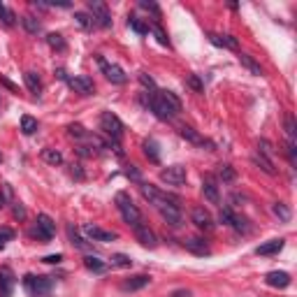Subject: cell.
I'll use <instances>...</instances> for the list:
<instances>
[{"mask_svg": "<svg viewBox=\"0 0 297 297\" xmlns=\"http://www.w3.org/2000/svg\"><path fill=\"white\" fill-rule=\"evenodd\" d=\"M35 223H37V225H35V232H33L35 237H40L42 242H49V239H54V235H56V223L51 221L47 214H40Z\"/></svg>", "mask_w": 297, "mask_h": 297, "instance_id": "cell-9", "label": "cell"}, {"mask_svg": "<svg viewBox=\"0 0 297 297\" xmlns=\"http://www.w3.org/2000/svg\"><path fill=\"white\" fill-rule=\"evenodd\" d=\"M151 30H153V33H155V40L160 42L162 47H167V49H169V40H167V35H165V30H162V28L158 26V23H155V26L151 28Z\"/></svg>", "mask_w": 297, "mask_h": 297, "instance_id": "cell-44", "label": "cell"}, {"mask_svg": "<svg viewBox=\"0 0 297 297\" xmlns=\"http://www.w3.org/2000/svg\"><path fill=\"white\" fill-rule=\"evenodd\" d=\"M100 128L105 130V135L109 137V144L114 142V147H119V140L123 137V123L121 119L112 112H102L100 116Z\"/></svg>", "mask_w": 297, "mask_h": 297, "instance_id": "cell-4", "label": "cell"}, {"mask_svg": "<svg viewBox=\"0 0 297 297\" xmlns=\"http://www.w3.org/2000/svg\"><path fill=\"white\" fill-rule=\"evenodd\" d=\"M190 221L195 223L200 230H211L214 228V218H211V214L204 207H195V209L190 211Z\"/></svg>", "mask_w": 297, "mask_h": 297, "instance_id": "cell-15", "label": "cell"}, {"mask_svg": "<svg viewBox=\"0 0 297 297\" xmlns=\"http://www.w3.org/2000/svg\"><path fill=\"white\" fill-rule=\"evenodd\" d=\"M188 86H190V88H195L197 93H200V91H202V81L197 79L195 74H190V77H188Z\"/></svg>", "mask_w": 297, "mask_h": 297, "instance_id": "cell-50", "label": "cell"}, {"mask_svg": "<svg viewBox=\"0 0 297 297\" xmlns=\"http://www.w3.org/2000/svg\"><path fill=\"white\" fill-rule=\"evenodd\" d=\"M140 190H142V195L153 204L155 209H158V214H160L172 228H179V225H181V209H179V204H176V197H169L167 193H162V190H158L155 186H148V183H140Z\"/></svg>", "mask_w": 297, "mask_h": 297, "instance_id": "cell-1", "label": "cell"}, {"mask_svg": "<svg viewBox=\"0 0 297 297\" xmlns=\"http://www.w3.org/2000/svg\"><path fill=\"white\" fill-rule=\"evenodd\" d=\"M16 286V277L9 267H0V297H12V291Z\"/></svg>", "mask_w": 297, "mask_h": 297, "instance_id": "cell-13", "label": "cell"}, {"mask_svg": "<svg viewBox=\"0 0 297 297\" xmlns=\"http://www.w3.org/2000/svg\"><path fill=\"white\" fill-rule=\"evenodd\" d=\"M95 61H98V65H100V70H102V74L107 77L112 84H126L128 81V77H126V72L121 70V65H116V63H109L105 56H95Z\"/></svg>", "mask_w": 297, "mask_h": 297, "instance_id": "cell-6", "label": "cell"}, {"mask_svg": "<svg viewBox=\"0 0 297 297\" xmlns=\"http://www.w3.org/2000/svg\"><path fill=\"white\" fill-rule=\"evenodd\" d=\"M284 249V239H270V242L260 244L256 249L258 256H274V253H279V251Z\"/></svg>", "mask_w": 297, "mask_h": 297, "instance_id": "cell-22", "label": "cell"}, {"mask_svg": "<svg viewBox=\"0 0 297 297\" xmlns=\"http://www.w3.org/2000/svg\"><path fill=\"white\" fill-rule=\"evenodd\" d=\"M183 246L190 251V253H195V256H209V244L204 242L202 237H188Z\"/></svg>", "mask_w": 297, "mask_h": 297, "instance_id": "cell-18", "label": "cell"}, {"mask_svg": "<svg viewBox=\"0 0 297 297\" xmlns=\"http://www.w3.org/2000/svg\"><path fill=\"white\" fill-rule=\"evenodd\" d=\"M160 95L169 102V105H172V107L176 109V112H181V100H179V98H176V95L172 93V91H160Z\"/></svg>", "mask_w": 297, "mask_h": 297, "instance_id": "cell-40", "label": "cell"}, {"mask_svg": "<svg viewBox=\"0 0 297 297\" xmlns=\"http://www.w3.org/2000/svg\"><path fill=\"white\" fill-rule=\"evenodd\" d=\"M23 286H26V291L30 293L33 297H44V295L51 293V288H54V279H51V277H33V274H26Z\"/></svg>", "mask_w": 297, "mask_h": 297, "instance_id": "cell-5", "label": "cell"}, {"mask_svg": "<svg viewBox=\"0 0 297 297\" xmlns=\"http://www.w3.org/2000/svg\"><path fill=\"white\" fill-rule=\"evenodd\" d=\"M0 81H2V84H5V86L9 88V91H14V93H16V86H14V84H12V81H9V79H5L2 74H0Z\"/></svg>", "mask_w": 297, "mask_h": 297, "instance_id": "cell-53", "label": "cell"}, {"mask_svg": "<svg viewBox=\"0 0 297 297\" xmlns=\"http://www.w3.org/2000/svg\"><path fill=\"white\" fill-rule=\"evenodd\" d=\"M148 284H151V277H147V274H137V277H130V279H126V281H123L121 291L135 293V291H142V288H147Z\"/></svg>", "mask_w": 297, "mask_h": 297, "instance_id": "cell-16", "label": "cell"}, {"mask_svg": "<svg viewBox=\"0 0 297 297\" xmlns=\"http://www.w3.org/2000/svg\"><path fill=\"white\" fill-rule=\"evenodd\" d=\"M202 193H204V197H207L211 204H218V202H221V195H218V186H216V181H214V176H204V181H202Z\"/></svg>", "mask_w": 297, "mask_h": 297, "instance_id": "cell-19", "label": "cell"}, {"mask_svg": "<svg viewBox=\"0 0 297 297\" xmlns=\"http://www.w3.org/2000/svg\"><path fill=\"white\" fill-rule=\"evenodd\" d=\"M7 200H12V188H9V186H2V190H0V209H2V207H7Z\"/></svg>", "mask_w": 297, "mask_h": 297, "instance_id": "cell-45", "label": "cell"}, {"mask_svg": "<svg viewBox=\"0 0 297 297\" xmlns=\"http://www.w3.org/2000/svg\"><path fill=\"white\" fill-rule=\"evenodd\" d=\"M0 21H2V23H5L7 28L16 23V14H14L7 5H2V2H0Z\"/></svg>", "mask_w": 297, "mask_h": 297, "instance_id": "cell-36", "label": "cell"}, {"mask_svg": "<svg viewBox=\"0 0 297 297\" xmlns=\"http://www.w3.org/2000/svg\"><path fill=\"white\" fill-rule=\"evenodd\" d=\"M84 232H86L93 242H114L116 239V232H112V230H102L100 225H93V223H86V225H84Z\"/></svg>", "mask_w": 297, "mask_h": 297, "instance_id": "cell-14", "label": "cell"}, {"mask_svg": "<svg viewBox=\"0 0 297 297\" xmlns=\"http://www.w3.org/2000/svg\"><path fill=\"white\" fill-rule=\"evenodd\" d=\"M140 7H142V9H147V12H151L155 16V19H160V9H158V5H155V2H151V0H140Z\"/></svg>", "mask_w": 297, "mask_h": 297, "instance_id": "cell-43", "label": "cell"}, {"mask_svg": "<svg viewBox=\"0 0 297 297\" xmlns=\"http://www.w3.org/2000/svg\"><path fill=\"white\" fill-rule=\"evenodd\" d=\"M253 162H256V165L263 169V172H267L270 176L277 174V169H274V162H272L267 155H263V153H258V151H256V153H253Z\"/></svg>", "mask_w": 297, "mask_h": 297, "instance_id": "cell-24", "label": "cell"}, {"mask_svg": "<svg viewBox=\"0 0 297 297\" xmlns=\"http://www.w3.org/2000/svg\"><path fill=\"white\" fill-rule=\"evenodd\" d=\"M286 151H288V158H291V162L295 165V162H297V148H295V142H291V140H288V144H286Z\"/></svg>", "mask_w": 297, "mask_h": 297, "instance_id": "cell-46", "label": "cell"}, {"mask_svg": "<svg viewBox=\"0 0 297 297\" xmlns=\"http://www.w3.org/2000/svg\"><path fill=\"white\" fill-rule=\"evenodd\" d=\"M68 86L70 88H74L77 93H81V95H91L95 91V84H93V79L91 77H86V74H79V77H68Z\"/></svg>", "mask_w": 297, "mask_h": 297, "instance_id": "cell-12", "label": "cell"}, {"mask_svg": "<svg viewBox=\"0 0 297 297\" xmlns=\"http://www.w3.org/2000/svg\"><path fill=\"white\" fill-rule=\"evenodd\" d=\"M179 135H181L183 140H188L190 144H197V147H211V142H207L202 135H197L190 126H181V128H179Z\"/></svg>", "mask_w": 297, "mask_h": 297, "instance_id": "cell-21", "label": "cell"}, {"mask_svg": "<svg viewBox=\"0 0 297 297\" xmlns=\"http://www.w3.org/2000/svg\"><path fill=\"white\" fill-rule=\"evenodd\" d=\"M47 44H49L51 49H56V51H65V47H68L61 33H49V35H47Z\"/></svg>", "mask_w": 297, "mask_h": 297, "instance_id": "cell-32", "label": "cell"}, {"mask_svg": "<svg viewBox=\"0 0 297 297\" xmlns=\"http://www.w3.org/2000/svg\"><path fill=\"white\" fill-rule=\"evenodd\" d=\"M84 267H86V270H91V272H98V274L107 270V265L102 263L100 258H93V256H86V258H84Z\"/></svg>", "mask_w": 297, "mask_h": 297, "instance_id": "cell-30", "label": "cell"}, {"mask_svg": "<svg viewBox=\"0 0 297 297\" xmlns=\"http://www.w3.org/2000/svg\"><path fill=\"white\" fill-rule=\"evenodd\" d=\"M172 297H190V293L188 291H174L172 293Z\"/></svg>", "mask_w": 297, "mask_h": 297, "instance_id": "cell-55", "label": "cell"}, {"mask_svg": "<svg viewBox=\"0 0 297 297\" xmlns=\"http://www.w3.org/2000/svg\"><path fill=\"white\" fill-rule=\"evenodd\" d=\"M68 235H70V239H72V244H74V246H77V249H88V246H86V242H84V239H81V237L77 235V230H74L72 225H70V228H68Z\"/></svg>", "mask_w": 297, "mask_h": 297, "instance_id": "cell-42", "label": "cell"}, {"mask_svg": "<svg viewBox=\"0 0 297 297\" xmlns=\"http://www.w3.org/2000/svg\"><path fill=\"white\" fill-rule=\"evenodd\" d=\"M47 265H58V263H63V256L61 253H56V256H47V258H42Z\"/></svg>", "mask_w": 297, "mask_h": 297, "instance_id": "cell-51", "label": "cell"}, {"mask_svg": "<svg viewBox=\"0 0 297 297\" xmlns=\"http://www.w3.org/2000/svg\"><path fill=\"white\" fill-rule=\"evenodd\" d=\"M140 81H142V86H147V88H151V91H155V81L151 79L147 72H140Z\"/></svg>", "mask_w": 297, "mask_h": 297, "instance_id": "cell-47", "label": "cell"}, {"mask_svg": "<svg viewBox=\"0 0 297 297\" xmlns=\"http://www.w3.org/2000/svg\"><path fill=\"white\" fill-rule=\"evenodd\" d=\"M56 77H58V79H68V74H65V70H63V68L56 70Z\"/></svg>", "mask_w": 297, "mask_h": 297, "instance_id": "cell-56", "label": "cell"}, {"mask_svg": "<svg viewBox=\"0 0 297 297\" xmlns=\"http://www.w3.org/2000/svg\"><path fill=\"white\" fill-rule=\"evenodd\" d=\"M2 249H5V244H2V242H0V251H2Z\"/></svg>", "mask_w": 297, "mask_h": 297, "instance_id": "cell-57", "label": "cell"}, {"mask_svg": "<svg viewBox=\"0 0 297 297\" xmlns=\"http://www.w3.org/2000/svg\"><path fill=\"white\" fill-rule=\"evenodd\" d=\"M272 211L279 216V221H284V223H288L293 218V211L288 209V204H284V202H274L272 204Z\"/></svg>", "mask_w": 297, "mask_h": 297, "instance_id": "cell-29", "label": "cell"}, {"mask_svg": "<svg viewBox=\"0 0 297 297\" xmlns=\"http://www.w3.org/2000/svg\"><path fill=\"white\" fill-rule=\"evenodd\" d=\"M74 21H77V26L84 28V30H91V28L95 26L93 23V16L86 12H74Z\"/></svg>", "mask_w": 297, "mask_h": 297, "instance_id": "cell-35", "label": "cell"}, {"mask_svg": "<svg viewBox=\"0 0 297 297\" xmlns=\"http://www.w3.org/2000/svg\"><path fill=\"white\" fill-rule=\"evenodd\" d=\"M114 202H116V209L121 211L123 221L128 223V225H133V228H135L137 223H142V214H140V209L135 207V202L130 200L128 193L119 190V193H116V197H114Z\"/></svg>", "mask_w": 297, "mask_h": 297, "instance_id": "cell-2", "label": "cell"}, {"mask_svg": "<svg viewBox=\"0 0 297 297\" xmlns=\"http://www.w3.org/2000/svg\"><path fill=\"white\" fill-rule=\"evenodd\" d=\"M144 155L151 162H160V151H158V142L155 140H147L144 142Z\"/></svg>", "mask_w": 297, "mask_h": 297, "instance_id": "cell-27", "label": "cell"}, {"mask_svg": "<svg viewBox=\"0 0 297 297\" xmlns=\"http://www.w3.org/2000/svg\"><path fill=\"white\" fill-rule=\"evenodd\" d=\"M209 42H211V44H216V47H223V49H232V51L239 49V42H237V37H232V35L209 33Z\"/></svg>", "mask_w": 297, "mask_h": 297, "instance_id": "cell-20", "label": "cell"}, {"mask_svg": "<svg viewBox=\"0 0 297 297\" xmlns=\"http://www.w3.org/2000/svg\"><path fill=\"white\" fill-rule=\"evenodd\" d=\"M218 176H221L223 181H235V169L230 167V165H221L218 167Z\"/></svg>", "mask_w": 297, "mask_h": 297, "instance_id": "cell-41", "label": "cell"}, {"mask_svg": "<svg viewBox=\"0 0 297 297\" xmlns=\"http://www.w3.org/2000/svg\"><path fill=\"white\" fill-rule=\"evenodd\" d=\"M265 284L270 286V288H288L291 286V274L288 272H270L267 277H265Z\"/></svg>", "mask_w": 297, "mask_h": 297, "instance_id": "cell-17", "label": "cell"}, {"mask_svg": "<svg viewBox=\"0 0 297 297\" xmlns=\"http://www.w3.org/2000/svg\"><path fill=\"white\" fill-rule=\"evenodd\" d=\"M112 267H119V270H128V267H133V258L130 256H123V253H116V256H112Z\"/></svg>", "mask_w": 297, "mask_h": 297, "instance_id": "cell-34", "label": "cell"}, {"mask_svg": "<svg viewBox=\"0 0 297 297\" xmlns=\"http://www.w3.org/2000/svg\"><path fill=\"white\" fill-rule=\"evenodd\" d=\"M133 230H135L137 242L142 244V246H147V249H155V246H158V237H155V232L148 228V225H144V223H137Z\"/></svg>", "mask_w": 297, "mask_h": 297, "instance_id": "cell-11", "label": "cell"}, {"mask_svg": "<svg viewBox=\"0 0 297 297\" xmlns=\"http://www.w3.org/2000/svg\"><path fill=\"white\" fill-rule=\"evenodd\" d=\"M88 9L93 16V23L100 28H112V14H109L107 5L100 0H88Z\"/></svg>", "mask_w": 297, "mask_h": 297, "instance_id": "cell-7", "label": "cell"}, {"mask_svg": "<svg viewBox=\"0 0 297 297\" xmlns=\"http://www.w3.org/2000/svg\"><path fill=\"white\" fill-rule=\"evenodd\" d=\"M284 128H286V133H288V140L291 142H295V135H297V123H295V116L288 112V114L284 116Z\"/></svg>", "mask_w": 297, "mask_h": 297, "instance_id": "cell-33", "label": "cell"}, {"mask_svg": "<svg viewBox=\"0 0 297 297\" xmlns=\"http://www.w3.org/2000/svg\"><path fill=\"white\" fill-rule=\"evenodd\" d=\"M9 239H14V230H9V228H0V242L5 244V242H9Z\"/></svg>", "mask_w": 297, "mask_h": 297, "instance_id": "cell-49", "label": "cell"}, {"mask_svg": "<svg viewBox=\"0 0 297 297\" xmlns=\"http://www.w3.org/2000/svg\"><path fill=\"white\" fill-rule=\"evenodd\" d=\"M128 26L133 28L135 33H140V35H147V33H148V26H147V23H142V21H140V19H135L133 14H130V16H128Z\"/></svg>", "mask_w": 297, "mask_h": 297, "instance_id": "cell-38", "label": "cell"}, {"mask_svg": "<svg viewBox=\"0 0 297 297\" xmlns=\"http://www.w3.org/2000/svg\"><path fill=\"white\" fill-rule=\"evenodd\" d=\"M221 221L225 223V225H232L237 232H249V230H251L249 221H246L244 216H237L235 211L228 209V207H225V209H221Z\"/></svg>", "mask_w": 297, "mask_h": 297, "instance_id": "cell-10", "label": "cell"}, {"mask_svg": "<svg viewBox=\"0 0 297 297\" xmlns=\"http://www.w3.org/2000/svg\"><path fill=\"white\" fill-rule=\"evenodd\" d=\"M42 160L56 167V165H63V153L58 148H42Z\"/></svg>", "mask_w": 297, "mask_h": 297, "instance_id": "cell-26", "label": "cell"}, {"mask_svg": "<svg viewBox=\"0 0 297 297\" xmlns=\"http://www.w3.org/2000/svg\"><path fill=\"white\" fill-rule=\"evenodd\" d=\"M81 165H72V174L74 176H77V179H84V172H81Z\"/></svg>", "mask_w": 297, "mask_h": 297, "instance_id": "cell-54", "label": "cell"}, {"mask_svg": "<svg viewBox=\"0 0 297 297\" xmlns=\"http://www.w3.org/2000/svg\"><path fill=\"white\" fill-rule=\"evenodd\" d=\"M239 63H242V65L249 70L251 74H256V77H263V68H260V65H258V63L253 61L249 54H239Z\"/></svg>", "mask_w": 297, "mask_h": 297, "instance_id": "cell-28", "label": "cell"}, {"mask_svg": "<svg viewBox=\"0 0 297 297\" xmlns=\"http://www.w3.org/2000/svg\"><path fill=\"white\" fill-rule=\"evenodd\" d=\"M128 176H130V179H135V181H140V172L135 169V165H130V167H128Z\"/></svg>", "mask_w": 297, "mask_h": 297, "instance_id": "cell-52", "label": "cell"}, {"mask_svg": "<svg viewBox=\"0 0 297 297\" xmlns=\"http://www.w3.org/2000/svg\"><path fill=\"white\" fill-rule=\"evenodd\" d=\"M21 26L26 28V33L30 35H37L42 30V23L37 16H33V14H26V16H21Z\"/></svg>", "mask_w": 297, "mask_h": 297, "instance_id": "cell-23", "label": "cell"}, {"mask_svg": "<svg viewBox=\"0 0 297 297\" xmlns=\"http://www.w3.org/2000/svg\"><path fill=\"white\" fill-rule=\"evenodd\" d=\"M258 153L267 155V158L272 160V155H274V147H272L270 140H258Z\"/></svg>", "mask_w": 297, "mask_h": 297, "instance_id": "cell-39", "label": "cell"}, {"mask_svg": "<svg viewBox=\"0 0 297 297\" xmlns=\"http://www.w3.org/2000/svg\"><path fill=\"white\" fill-rule=\"evenodd\" d=\"M21 133L23 135H35L37 133V121H35L33 116H21Z\"/></svg>", "mask_w": 297, "mask_h": 297, "instance_id": "cell-31", "label": "cell"}, {"mask_svg": "<svg viewBox=\"0 0 297 297\" xmlns=\"http://www.w3.org/2000/svg\"><path fill=\"white\" fill-rule=\"evenodd\" d=\"M186 179H188V174H186V167L183 165H169V167H165L160 172V181L167 183V186H183L186 183Z\"/></svg>", "mask_w": 297, "mask_h": 297, "instance_id": "cell-8", "label": "cell"}, {"mask_svg": "<svg viewBox=\"0 0 297 297\" xmlns=\"http://www.w3.org/2000/svg\"><path fill=\"white\" fill-rule=\"evenodd\" d=\"M147 105H148V109H151V112L160 119V121H172V119L179 114V112H176V109L160 95V91H151V93H148Z\"/></svg>", "mask_w": 297, "mask_h": 297, "instance_id": "cell-3", "label": "cell"}, {"mask_svg": "<svg viewBox=\"0 0 297 297\" xmlns=\"http://www.w3.org/2000/svg\"><path fill=\"white\" fill-rule=\"evenodd\" d=\"M68 133H70V137H74V140H84V137H86V133L88 130L84 128V126H81V123H70L68 126Z\"/></svg>", "mask_w": 297, "mask_h": 297, "instance_id": "cell-37", "label": "cell"}, {"mask_svg": "<svg viewBox=\"0 0 297 297\" xmlns=\"http://www.w3.org/2000/svg\"><path fill=\"white\" fill-rule=\"evenodd\" d=\"M12 214H14V218H19V221H23L26 218V209H23V204H14V209H12Z\"/></svg>", "mask_w": 297, "mask_h": 297, "instance_id": "cell-48", "label": "cell"}, {"mask_svg": "<svg viewBox=\"0 0 297 297\" xmlns=\"http://www.w3.org/2000/svg\"><path fill=\"white\" fill-rule=\"evenodd\" d=\"M23 81H26V86H28V91L33 95H40L42 93V81H40V77L35 72H26L23 74Z\"/></svg>", "mask_w": 297, "mask_h": 297, "instance_id": "cell-25", "label": "cell"}]
</instances>
